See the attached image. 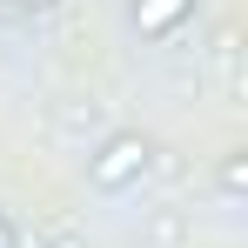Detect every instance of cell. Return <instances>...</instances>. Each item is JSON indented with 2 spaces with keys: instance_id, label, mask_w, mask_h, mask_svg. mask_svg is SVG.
Masks as SVG:
<instances>
[{
  "instance_id": "obj_2",
  "label": "cell",
  "mask_w": 248,
  "mask_h": 248,
  "mask_svg": "<svg viewBox=\"0 0 248 248\" xmlns=\"http://www.w3.org/2000/svg\"><path fill=\"white\" fill-rule=\"evenodd\" d=\"M188 14H195V0H127V20L141 41H168Z\"/></svg>"
},
{
  "instance_id": "obj_6",
  "label": "cell",
  "mask_w": 248,
  "mask_h": 248,
  "mask_svg": "<svg viewBox=\"0 0 248 248\" xmlns=\"http://www.w3.org/2000/svg\"><path fill=\"white\" fill-rule=\"evenodd\" d=\"M7 7H27V0H7Z\"/></svg>"
},
{
  "instance_id": "obj_1",
  "label": "cell",
  "mask_w": 248,
  "mask_h": 248,
  "mask_svg": "<svg viewBox=\"0 0 248 248\" xmlns=\"http://www.w3.org/2000/svg\"><path fill=\"white\" fill-rule=\"evenodd\" d=\"M155 161V148H148V134H108L101 148H94V161H87V181L101 188V195H121L127 181H141Z\"/></svg>"
},
{
  "instance_id": "obj_4",
  "label": "cell",
  "mask_w": 248,
  "mask_h": 248,
  "mask_svg": "<svg viewBox=\"0 0 248 248\" xmlns=\"http://www.w3.org/2000/svg\"><path fill=\"white\" fill-rule=\"evenodd\" d=\"M0 248H20V235H14V221L0 215Z\"/></svg>"
},
{
  "instance_id": "obj_3",
  "label": "cell",
  "mask_w": 248,
  "mask_h": 248,
  "mask_svg": "<svg viewBox=\"0 0 248 248\" xmlns=\"http://www.w3.org/2000/svg\"><path fill=\"white\" fill-rule=\"evenodd\" d=\"M221 188H228V195L242 188V155H228V161H221Z\"/></svg>"
},
{
  "instance_id": "obj_5",
  "label": "cell",
  "mask_w": 248,
  "mask_h": 248,
  "mask_svg": "<svg viewBox=\"0 0 248 248\" xmlns=\"http://www.w3.org/2000/svg\"><path fill=\"white\" fill-rule=\"evenodd\" d=\"M27 7H54V0H27Z\"/></svg>"
}]
</instances>
